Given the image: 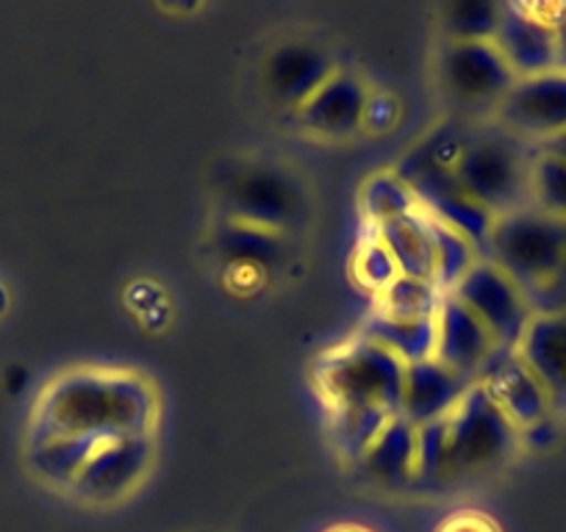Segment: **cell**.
<instances>
[{
	"mask_svg": "<svg viewBox=\"0 0 566 532\" xmlns=\"http://www.w3.org/2000/svg\"><path fill=\"white\" fill-rule=\"evenodd\" d=\"M373 236L389 249V255L395 258L400 275L433 280V269H437V249H433L431 216L424 214L422 209L413 211V214L408 216H400V220L375 225Z\"/></svg>",
	"mask_w": 566,
	"mask_h": 532,
	"instance_id": "e0dca14e",
	"label": "cell"
},
{
	"mask_svg": "<svg viewBox=\"0 0 566 532\" xmlns=\"http://www.w3.org/2000/svg\"><path fill=\"white\" fill-rule=\"evenodd\" d=\"M367 89L353 75L336 70L312 97L301 106L303 125L328 137H345L364 125Z\"/></svg>",
	"mask_w": 566,
	"mask_h": 532,
	"instance_id": "2e32d148",
	"label": "cell"
},
{
	"mask_svg": "<svg viewBox=\"0 0 566 532\" xmlns=\"http://www.w3.org/2000/svg\"><path fill=\"white\" fill-rule=\"evenodd\" d=\"M361 203H364V214H367L369 225L373 227L419 211L417 194L411 192V187H408L397 172L375 175L373 181L364 187Z\"/></svg>",
	"mask_w": 566,
	"mask_h": 532,
	"instance_id": "4316f807",
	"label": "cell"
},
{
	"mask_svg": "<svg viewBox=\"0 0 566 532\" xmlns=\"http://www.w3.org/2000/svg\"><path fill=\"white\" fill-rule=\"evenodd\" d=\"M453 482V464H450L448 419L428 422L417 427V458H413L411 486L442 491Z\"/></svg>",
	"mask_w": 566,
	"mask_h": 532,
	"instance_id": "cb8c5ba5",
	"label": "cell"
},
{
	"mask_svg": "<svg viewBox=\"0 0 566 532\" xmlns=\"http://www.w3.org/2000/svg\"><path fill=\"white\" fill-rule=\"evenodd\" d=\"M331 436L339 453L350 460H361L369 444L378 438L386 422L391 419L389 411L369 408V405H331Z\"/></svg>",
	"mask_w": 566,
	"mask_h": 532,
	"instance_id": "7402d4cb",
	"label": "cell"
},
{
	"mask_svg": "<svg viewBox=\"0 0 566 532\" xmlns=\"http://www.w3.org/2000/svg\"><path fill=\"white\" fill-rule=\"evenodd\" d=\"M433 231V249H437V269H433V284L442 291L453 295L455 286L464 280L472 266L481 260V249L472 242H467L461 233L450 231L442 222L431 220Z\"/></svg>",
	"mask_w": 566,
	"mask_h": 532,
	"instance_id": "484cf974",
	"label": "cell"
},
{
	"mask_svg": "<svg viewBox=\"0 0 566 532\" xmlns=\"http://www.w3.org/2000/svg\"><path fill=\"white\" fill-rule=\"evenodd\" d=\"M470 385L472 380L453 372V369L444 366L437 358L422 363H411V366L406 369V389H402L400 416L411 422L413 427H422L428 425V422L448 419Z\"/></svg>",
	"mask_w": 566,
	"mask_h": 532,
	"instance_id": "5bb4252c",
	"label": "cell"
},
{
	"mask_svg": "<svg viewBox=\"0 0 566 532\" xmlns=\"http://www.w3.org/2000/svg\"><path fill=\"white\" fill-rule=\"evenodd\" d=\"M538 148L549 150V153L560 156V159H564V161H566V134H560V137L549 139V142H544V145H538Z\"/></svg>",
	"mask_w": 566,
	"mask_h": 532,
	"instance_id": "836d02e7",
	"label": "cell"
},
{
	"mask_svg": "<svg viewBox=\"0 0 566 532\" xmlns=\"http://www.w3.org/2000/svg\"><path fill=\"white\" fill-rule=\"evenodd\" d=\"M406 363L380 347L378 341L358 336L336 350L325 352L314 366V383L331 405H369V408L400 414L406 389Z\"/></svg>",
	"mask_w": 566,
	"mask_h": 532,
	"instance_id": "277c9868",
	"label": "cell"
},
{
	"mask_svg": "<svg viewBox=\"0 0 566 532\" xmlns=\"http://www.w3.org/2000/svg\"><path fill=\"white\" fill-rule=\"evenodd\" d=\"M154 460V438L125 436L97 441L70 491L90 502H114L134 491Z\"/></svg>",
	"mask_w": 566,
	"mask_h": 532,
	"instance_id": "8fae6325",
	"label": "cell"
},
{
	"mask_svg": "<svg viewBox=\"0 0 566 532\" xmlns=\"http://www.w3.org/2000/svg\"><path fill=\"white\" fill-rule=\"evenodd\" d=\"M328 532H369V530H364V526H334V530Z\"/></svg>",
	"mask_w": 566,
	"mask_h": 532,
	"instance_id": "e575fe53",
	"label": "cell"
},
{
	"mask_svg": "<svg viewBox=\"0 0 566 532\" xmlns=\"http://www.w3.org/2000/svg\"><path fill=\"white\" fill-rule=\"evenodd\" d=\"M503 14V3H455L448 12V29L453 40H494Z\"/></svg>",
	"mask_w": 566,
	"mask_h": 532,
	"instance_id": "f1b7e54d",
	"label": "cell"
},
{
	"mask_svg": "<svg viewBox=\"0 0 566 532\" xmlns=\"http://www.w3.org/2000/svg\"><path fill=\"white\" fill-rule=\"evenodd\" d=\"M95 444L75 436H31V464L51 486L73 488Z\"/></svg>",
	"mask_w": 566,
	"mask_h": 532,
	"instance_id": "44dd1931",
	"label": "cell"
},
{
	"mask_svg": "<svg viewBox=\"0 0 566 532\" xmlns=\"http://www.w3.org/2000/svg\"><path fill=\"white\" fill-rule=\"evenodd\" d=\"M536 145L525 142L503 125L467 139L455 178L475 203L494 220L531 205V164Z\"/></svg>",
	"mask_w": 566,
	"mask_h": 532,
	"instance_id": "3957f363",
	"label": "cell"
},
{
	"mask_svg": "<svg viewBox=\"0 0 566 532\" xmlns=\"http://www.w3.org/2000/svg\"><path fill=\"white\" fill-rule=\"evenodd\" d=\"M237 205L239 216L244 220V225L253 227H272L290 214L292 200L286 194V187L275 178L266 175H253L244 178L237 189Z\"/></svg>",
	"mask_w": 566,
	"mask_h": 532,
	"instance_id": "d4e9b609",
	"label": "cell"
},
{
	"mask_svg": "<svg viewBox=\"0 0 566 532\" xmlns=\"http://www.w3.org/2000/svg\"><path fill=\"white\" fill-rule=\"evenodd\" d=\"M442 84L455 103L472 111H500L516 75L492 40H453L439 58Z\"/></svg>",
	"mask_w": 566,
	"mask_h": 532,
	"instance_id": "52a82bcc",
	"label": "cell"
},
{
	"mask_svg": "<svg viewBox=\"0 0 566 532\" xmlns=\"http://www.w3.org/2000/svg\"><path fill=\"white\" fill-rule=\"evenodd\" d=\"M453 297H459L486 324V330L503 350H516L533 319V308L525 291L486 258L478 260L464 275V280L455 286Z\"/></svg>",
	"mask_w": 566,
	"mask_h": 532,
	"instance_id": "ba28073f",
	"label": "cell"
},
{
	"mask_svg": "<svg viewBox=\"0 0 566 532\" xmlns=\"http://www.w3.org/2000/svg\"><path fill=\"white\" fill-rule=\"evenodd\" d=\"M336 70L312 45H290L277 51L270 64V86L283 97V100L303 106Z\"/></svg>",
	"mask_w": 566,
	"mask_h": 532,
	"instance_id": "d6986e66",
	"label": "cell"
},
{
	"mask_svg": "<svg viewBox=\"0 0 566 532\" xmlns=\"http://www.w3.org/2000/svg\"><path fill=\"white\" fill-rule=\"evenodd\" d=\"M497 350H503V347L494 341L486 324L459 297H444L437 313V361L478 383V377Z\"/></svg>",
	"mask_w": 566,
	"mask_h": 532,
	"instance_id": "4fadbf2b",
	"label": "cell"
},
{
	"mask_svg": "<svg viewBox=\"0 0 566 532\" xmlns=\"http://www.w3.org/2000/svg\"><path fill=\"white\" fill-rule=\"evenodd\" d=\"M531 205L566 220V161L538 145L531 164Z\"/></svg>",
	"mask_w": 566,
	"mask_h": 532,
	"instance_id": "83f0119b",
	"label": "cell"
},
{
	"mask_svg": "<svg viewBox=\"0 0 566 532\" xmlns=\"http://www.w3.org/2000/svg\"><path fill=\"white\" fill-rule=\"evenodd\" d=\"M364 336L395 352L406 366L437 358V319H391L375 311Z\"/></svg>",
	"mask_w": 566,
	"mask_h": 532,
	"instance_id": "ffe728a7",
	"label": "cell"
},
{
	"mask_svg": "<svg viewBox=\"0 0 566 532\" xmlns=\"http://www.w3.org/2000/svg\"><path fill=\"white\" fill-rule=\"evenodd\" d=\"M353 275H356L358 284L373 289L375 295H380L400 275V269H397L389 249L373 236L369 242H361V247H358L356 260H353Z\"/></svg>",
	"mask_w": 566,
	"mask_h": 532,
	"instance_id": "f546056e",
	"label": "cell"
},
{
	"mask_svg": "<svg viewBox=\"0 0 566 532\" xmlns=\"http://www.w3.org/2000/svg\"><path fill=\"white\" fill-rule=\"evenodd\" d=\"M478 383L486 389V394L497 403L505 419L520 430V436L547 425V422H555V408L547 389L538 383V377L516 355V350L494 352Z\"/></svg>",
	"mask_w": 566,
	"mask_h": 532,
	"instance_id": "30bf717a",
	"label": "cell"
},
{
	"mask_svg": "<svg viewBox=\"0 0 566 532\" xmlns=\"http://www.w3.org/2000/svg\"><path fill=\"white\" fill-rule=\"evenodd\" d=\"M156 419L154 385L125 369H75L59 374L34 414L31 436H75L90 441L150 436Z\"/></svg>",
	"mask_w": 566,
	"mask_h": 532,
	"instance_id": "6da1fadb",
	"label": "cell"
},
{
	"mask_svg": "<svg viewBox=\"0 0 566 532\" xmlns=\"http://www.w3.org/2000/svg\"><path fill=\"white\" fill-rule=\"evenodd\" d=\"M448 291L433 280L397 275L378 295V313L391 319H437Z\"/></svg>",
	"mask_w": 566,
	"mask_h": 532,
	"instance_id": "603a6c76",
	"label": "cell"
},
{
	"mask_svg": "<svg viewBox=\"0 0 566 532\" xmlns=\"http://www.w3.org/2000/svg\"><path fill=\"white\" fill-rule=\"evenodd\" d=\"M481 258L525 291L533 313H566V220L533 205L500 216Z\"/></svg>",
	"mask_w": 566,
	"mask_h": 532,
	"instance_id": "7a4b0ae2",
	"label": "cell"
},
{
	"mask_svg": "<svg viewBox=\"0 0 566 532\" xmlns=\"http://www.w3.org/2000/svg\"><path fill=\"white\" fill-rule=\"evenodd\" d=\"M413 458H417V427L397 414L386 422L358 464L380 486H406L413 480Z\"/></svg>",
	"mask_w": 566,
	"mask_h": 532,
	"instance_id": "ac0fdd59",
	"label": "cell"
},
{
	"mask_svg": "<svg viewBox=\"0 0 566 532\" xmlns=\"http://www.w3.org/2000/svg\"><path fill=\"white\" fill-rule=\"evenodd\" d=\"M497 125L531 145H544L566 134V73L520 78L497 111Z\"/></svg>",
	"mask_w": 566,
	"mask_h": 532,
	"instance_id": "9c48e42d",
	"label": "cell"
},
{
	"mask_svg": "<svg viewBox=\"0 0 566 532\" xmlns=\"http://www.w3.org/2000/svg\"><path fill=\"white\" fill-rule=\"evenodd\" d=\"M397 175L411 187L424 214L448 225L450 231L461 233L467 242H472L483 253V244H486L489 233L494 227V216L461 189L453 170L433 164L417 148L397 167Z\"/></svg>",
	"mask_w": 566,
	"mask_h": 532,
	"instance_id": "8992f818",
	"label": "cell"
},
{
	"mask_svg": "<svg viewBox=\"0 0 566 532\" xmlns=\"http://www.w3.org/2000/svg\"><path fill=\"white\" fill-rule=\"evenodd\" d=\"M549 23L555 31V70L566 73V3H549Z\"/></svg>",
	"mask_w": 566,
	"mask_h": 532,
	"instance_id": "d6a6232c",
	"label": "cell"
},
{
	"mask_svg": "<svg viewBox=\"0 0 566 532\" xmlns=\"http://www.w3.org/2000/svg\"><path fill=\"white\" fill-rule=\"evenodd\" d=\"M494 45L516 81L555 70V31L549 3H503Z\"/></svg>",
	"mask_w": 566,
	"mask_h": 532,
	"instance_id": "7c38bea8",
	"label": "cell"
},
{
	"mask_svg": "<svg viewBox=\"0 0 566 532\" xmlns=\"http://www.w3.org/2000/svg\"><path fill=\"white\" fill-rule=\"evenodd\" d=\"M516 355L547 389L555 416L566 411V313H533Z\"/></svg>",
	"mask_w": 566,
	"mask_h": 532,
	"instance_id": "9a60e30c",
	"label": "cell"
},
{
	"mask_svg": "<svg viewBox=\"0 0 566 532\" xmlns=\"http://www.w3.org/2000/svg\"><path fill=\"white\" fill-rule=\"evenodd\" d=\"M397 119V103L389 95H369L367 108H364V125L375 130L389 128Z\"/></svg>",
	"mask_w": 566,
	"mask_h": 532,
	"instance_id": "1f68e13d",
	"label": "cell"
},
{
	"mask_svg": "<svg viewBox=\"0 0 566 532\" xmlns=\"http://www.w3.org/2000/svg\"><path fill=\"white\" fill-rule=\"evenodd\" d=\"M453 482L500 469L522 444L520 430L505 419L481 383H472L448 416Z\"/></svg>",
	"mask_w": 566,
	"mask_h": 532,
	"instance_id": "5b68a950",
	"label": "cell"
},
{
	"mask_svg": "<svg viewBox=\"0 0 566 532\" xmlns=\"http://www.w3.org/2000/svg\"><path fill=\"white\" fill-rule=\"evenodd\" d=\"M437 532H500V526L481 510H459V513L448 515L437 526Z\"/></svg>",
	"mask_w": 566,
	"mask_h": 532,
	"instance_id": "4dcf8cb0",
	"label": "cell"
}]
</instances>
